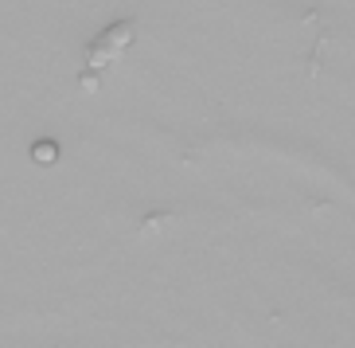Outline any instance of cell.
Instances as JSON below:
<instances>
[{
    "label": "cell",
    "mask_w": 355,
    "mask_h": 348,
    "mask_svg": "<svg viewBox=\"0 0 355 348\" xmlns=\"http://www.w3.org/2000/svg\"><path fill=\"white\" fill-rule=\"evenodd\" d=\"M133 40H137V32H133V24L129 20H117V24H110L102 35H98V43H102L105 51L114 55V59H121V55L133 47Z\"/></svg>",
    "instance_id": "1"
},
{
    "label": "cell",
    "mask_w": 355,
    "mask_h": 348,
    "mask_svg": "<svg viewBox=\"0 0 355 348\" xmlns=\"http://www.w3.org/2000/svg\"><path fill=\"white\" fill-rule=\"evenodd\" d=\"M32 160L40 165V169H51L55 160H59V141H51V138L35 141V145H32Z\"/></svg>",
    "instance_id": "2"
},
{
    "label": "cell",
    "mask_w": 355,
    "mask_h": 348,
    "mask_svg": "<svg viewBox=\"0 0 355 348\" xmlns=\"http://www.w3.org/2000/svg\"><path fill=\"white\" fill-rule=\"evenodd\" d=\"M110 63H114V55L105 51L102 43H94V47H90V55H86V71H98V74H102Z\"/></svg>",
    "instance_id": "3"
},
{
    "label": "cell",
    "mask_w": 355,
    "mask_h": 348,
    "mask_svg": "<svg viewBox=\"0 0 355 348\" xmlns=\"http://www.w3.org/2000/svg\"><path fill=\"white\" fill-rule=\"evenodd\" d=\"M98 86H102L98 71H83V74H78V90H83V94H98Z\"/></svg>",
    "instance_id": "4"
}]
</instances>
